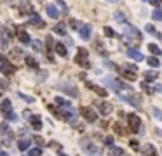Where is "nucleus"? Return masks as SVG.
Wrapping results in <instances>:
<instances>
[{
    "instance_id": "1",
    "label": "nucleus",
    "mask_w": 162,
    "mask_h": 156,
    "mask_svg": "<svg viewBox=\"0 0 162 156\" xmlns=\"http://www.w3.org/2000/svg\"><path fill=\"white\" fill-rule=\"evenodd\" d=\"M105 83H106V85H112L115 92H122V90H126L127 94H129V92H132V87H129L127 83L120 82V80H112V78H106Z\"/></svg>"
},
{
    "instance_id": "2",
    "label": "nucleus",
    "mask_w": 162,
    "mask_h": 156,
    "mask_svg": "<svg viewBox=\"0 0 162 156\" xmlns=\"http://www.w3.org/2000/svg\"><path fill=\"white\" fill-rule=\"evenodd\" d=\"M89 52H87V49H84V47H80L79 49V52H77V56H75V63L79 64V66H84V68H89L91 66V63H89Z\"/></svg>"
},
{
    "instance_id": "3",
    "label": "nucleus",
    "mask_w": 162,
    "mask_h": 156,
    "mask_svg": "<svg viewBox=\"0 0 162 156\" xmlns=\"http://www.w3.org/2000/svg\"><path fill=\"white\" fill-rule=\"evenodd\" d=\"M80 146H82V149L86 153H89V154H99L98 146H96L92 141H89V139H82V141H80Z\"/></svg>"
},
{
    "instance_id": "4",
    "label": "nucleus",
    "mask_w": 162,
    "mask_h": 156,
    "mask_svg": "<svg viewBox=\"0 0 162 156\" xmlns=\"http://www.w3.org/2000/svg\"><path fill=\"white\" fill-rule=\"evenodd\" d=\"M80 113H82L84 120H86V122H89V123H92V122H96V120H98V115H96V111L92 108L82 106V108H80Z\"/></svg>"
},
{
    "instance_id": "5",
    "label": "nucleus",
    "mask_w": 162,
    "mask_h": 156,
    "mask_svg": "<svg viewBox=\"0 0 162 156\" xmlns=\"http://www.w3.org/2000/svg\"><path fill=\"white\" fill-rule=\"evenodd\" d=\"M127 125H129V128H131L132 132H140V125H141L140 116H138V115H134V113L127 115Z\"/></svg>"
},
{
    "instance_id": "6",
    "label": "nucleus",
    "mask_w": 162,
    "mask_h": 156,
    "mask_svg": "<svg viewBox=\"0 0 162 156\" xmlns=\"http://www.w3.org/2000/svg\"><path fill=\"white\" fill-rule=\"evenodd\" d=\"M0 71H2L4 75H12V73L16 71V66L9 63V61L5 59V57L0 56Z\"/></svg>"
},
{
    "instance_id": "7",
    "label": "nucleus",
    "mask_w": 162,
    "mask_h": 156,
    "mask_svg": "<svg viewBox=\"0 0 162 156\" xmlns=\"http://www.w3.org/2000/svg\"><path fill=\"white\" fill-rule=\"evenodd\" d=\"M122 99H126V102L132 104L134 108H141V97L138 96V94H132V92H129L127 96H122Z\"/></svg>"
},
{
    "instance_id": "8",
    "label": "nucleus",
    "mask_w": 162,
    "mask_h": 156,
    "mask_svg": "<svg viewBox=\"0 0 162 156\" xmlns=\"http://www.w3.org/2000/svg\"><path fill=\"white\" fill-rule=\"evenodd\" d=\"M126 37L127 38H134L136 42H141V31L134 26H126Z\"/></svg>"
},
{
    "instance_id": "9",
    "label": "nucleus",
    "mask_w": 162,
    "mask_h": 156,
    "mask_svg": "<svg viewBox=\"0 0 162 156\" xmlns=\"http://www.w3.org/2000/svg\"><path fill=\"white\" fill-rule=\"evenodd\" d=\"M96 106H98V109H99V113H101L103 116H106V115H110L112 113V104L110 102H105V101H96Z\"/></svg>"
},
{
    "instance_id": "10",
    "label": "nucleus",
    "mask_w": 162,
    "mask_h": 156,
    "mask_svg": "<svg viewBox=\"0 0 162 156\" xmlns=\"http://www.w3.org/2000/svg\"><path fill=\"white\" fill-rule=\"evenodd\" d=\"M0 111H2V115H9V113H12V102L9 99H4L2 102H0Z\"/></svg>"
},
{
    "instance_id": "11",
    "label": "nucleus",
    "mask_w": 162,
    "mask_h": 156,
    "mask_svg": "<svg viewBox=\"0 0 162 156\" xmlns=\"http://www.w3.org/2000/svg\"><path fill=\"white\" fill-rule=\"evenodd\" d=\"M30 125L33 127V130H42V118L40 116H35V115H30Z\"/></svg>"
},
{
    "instance_id": "12",
    "label": "nucleus",
    "mask_w": 162,
    "mask_h": 156,
    "mask_svg": "<svg viewBox=\"0 0 162 156\" xmlns=\"http://www.w3.org/2000/svg\"><path fill=\"white\" fill-rule=\"evenodd\" d=\"M91 31H92V26L91 24H82V28H80V37H82V40H89Z\"/></svg>"
},
{
    "instance_id": "13",
    "label": "nucleus",
    "mask_w": 162,
    "mask_h": 156,
    "mask_svg": "<svg viewBox=\"0 0 162 156\" xmlns=\"http://www.w3.org/2000/svg\"><path fill=\"white\" fill-rule=\"evenodd\" d=\"M28 23H30V24H33V26H37V28H44V26H45V23L42 21L40 16H37V14H31L30 19H28Z\"/></svg>"
},
{
    "instance_id": "14",
    "label": "nucleus",
    "mask_w": 162,
    "mask_h": 156,
    "mask_svg": "<svg viewBox=\"0 0 162 156\" xmlns=\"http://www.w3.org/2000/svg\"><path fill=\"white\" fill-rule=\"evenodd\" d=\"M141 153H143L145 156H157V149L154 148V144H145L143 148H141Z\"/></svg>"
},
{
    "instance_id": "15",
    "label": "nucleus",
    "mask_w": 162,
    "mask_h": 156,
    "mask_svg": "<svg viewBox=\"0 0 162 156\" xmlns=\"http://www.w3.org/2000/svg\"><path fill=\"white\" fill-rule=\"evenodd\" d=\"M86 85L89 87V89L92 90V92H98V94H99V96H101V97H106V96H108V92H106L105 89H101V87L94 85V83H91V82H86Z\"/></svg>"
},
{
    "instance_id": "16",
    "label": "nucleus",
    "mask_w": 162,
    "mask_h": 156,
    "mask_svg": "<svg viewBox=\"0 0 162 156\" xmlns=\"http://www.w3.org/2000/svg\"><path fill=\"white\" fill-rule=\"evenodd\" d=\"M127 56L129 57H132V59H136V61H145V57H143V54H141L140 50H136V49H127Z\"/></svg>"
},
{
    "instance_id": "17",
    "label": "nucleus",
    "mask_w": 162,
    "mask_h": 156,
    "mask_svg": "<svg viewBox=\"0 0 162 156\" xmlns=\"http://www.w3.org/2000/svg\"><path fill=\"white\" fill-rule=\"evenodd\" d=\"M45 12H47V16H49V18H53V19L59 18V11H58V7H54V5H47Z\"/></svg>"
},
{
    "instance_id": "18",
    "label": "nucleus",
    "mask_w": 162,
    "mask_h": 156,
    "mask_svg": "<svg viewBox=\"0 0 162 156\" xmlns=\"http://www.w3.org/2000/svg\"><path fill=\"white\" fill-rule=\"evenodd\" d=\"M63 90L68 94V96H72V97H79V96H80V92H79V90H77L73 85H64Z\"/></svg>"
},
{
    "instance_id": "19",
    "label": "nucleus",
    "mask_w": 162,
    "mask_h": 156,
    "mask_svg": "<svg viewBox=\"0 0 162 156\" xmlns=\"http://www.w3.org/2000/svg\"><path fill=\"white\" fill-rule=\"evenodd\" d=\"M54 33L59 35V37H64V35H66V28H64L63 23H58V24L54 26Z\"/></svg>"
},
{
    "instance_id": "20",
    "label": "nucleus",
    "mask_w": 162,
    "mask_h": 156,
    "mask_svg": "<svg viewBox=\"0 0 162 156\" xmlns=\"http://www.w3.org/2000/svg\"><path fill=\"white\" fill-rule=\"evenodd\" d=\"M54 50H56V54H58V56H61V57L66 56V47H64L63 44H56V45H54Z\"/></svg>"
},
{
    "instance_id": "21",
    "label": "nucleus",
    "mask_w": 162,
    "mask_h": 156,
    "mask_svg": "<svg viewBox=\"0 0 162 156\" xmlns=\"http://www.w3.org/2000/svg\"><path fill=\"white\" fill-rule=\"evenodd\" d=\"M54 102H56V106H59V108H70V106H72V104L68 102L66 99H63V97H56Z\"/></svg>"
},
{
    "instance_id": "22",
    "label": "nucleus",
    "mask_w": 162,
    "mask_h": 156,
    "mask_svg": "<svg viewBox=\"0 0 162 156\" xmlns=\"http://www.w3.org/2000/svg\"><path fill=\"white\" fill-rule=\"evenodd\" d=\"M157 76H159L157 71H147V73H145V80H147V82H155Z\"/></svg>"
},
{
    "instance_id": "23",
    "label": "nucleus",
    "mask_w": 162,
    "mask_h": 156,
    "mask_svg": "<svg viewBox=\"0 0 162 156\" xmlns=\"http://www.w3.org/2000/svg\"><path fill=\"white\" fill-rule=\"evenodd\" d=\"M18 38L23 42V44H28V42H30V37H28V33L25 30H19L18 31Z\"/></svg>"
},
{
    "instance_id": "24",
    "label": "nucleus",
    "mask_w": 162,
    "mask_h": 156,
    "mask_svg": "<svg viewBox=\"0 0 162 156\" xmlns=\"http://www.w3.org/2000/svg\"><path fill=\"white\" fill-rule=\"evenodd\" d=\"M18 148L21 149V151H26L28 148H30V139H23V141L18 142Z\"/></svg>"
},
{
    "instance_id": "25",
    "label": "nucleus",
    "mask_w": 162,
    "mask_h": 156,
    "mask_svg": "<svg viewBox=\"0 0 162 156\" xmlns=\"http://www.w3.org/2000/svg\"><path fill=\"white\" fill-rule=\"evenodd\" d=\"M25 63H26V66L33 68V70H37V68H38V63H37V61L33 59V57H30V56H28L26 59H25Z\"/></svg>"
},
{
    "instance_id": "26",
    "label": "nucleus",
    "mask_w": 162,
    "mask_h": 156,
    "mask_svg": "<svg viewBox=\"0 0 162 156\" xmlns=\"http://www.w3.org/2000/svg\"><path fill=\"white\" fill-rule=\"evenodd\" d=\"M148 49H150V52L154 54V56H160V54H162L160 47H157L155 44H150V45H148Z\"/></svg>"
},
{
    "instance_id": "27",
    "label": "nucleus",
    "mask_w": 162,
    "mask_h": 156,
    "mask_svg": "<svg viewBox=\"0 0 162 156\" xmlns=\"http://www.w3.org/2000/svg\"><path fill=\"white\" fill-rule=\"evenodd\" d=\"M96 50L101 54V56H108V50H106L105 47H103V44L101 42H96Z\"/></svg>"
},
{
    "instance_id": "28",
    "label": "nucleus",
    "mask_w": 162,
    "mask_h": 156,
    "mask_svg": "<svg viewBox=\"0 0 162 156\" xmlns=\"http://www.w3.org/2000/svg\"><path fill=\"white\" fill-rule=\"evenodd\" d=\"M31 47H33V50H37V52H42V49H44V45H42V42H40V40H33V42H31Z\"/></svg>"
},
{
    "instance_id": "29",
    "label": "nucleus",
    "mask_w": 162,
    "mask_h": 156,
    "mask_svg": "<svg viewBox=\"0 0 162 156\" xmlns=\"http://www.w3.org/2000/svg\"><path fill=\"white\" fill-rule=\"evenodd\" d=\"M113 18H115V21H117V23H124V21H126L124 12H120V11H117V12H115V14H113Z\"/></svg>"
},
{
    "instance_id": "30",
    "label": "nucleus",
    "mask_w": 162,
    "mask_h": 156,
    "mask_svg": "<svg viewBox=\"0 0 162 156\" xmlns=\"http://www.w3.org/2000/svg\"><path fill=\"white\" fill-rule=\"evenodd\" d=\"M152 18H154V21H160V19H162V11L157 7L154 12H152Z\"/></svg>"
},
{
    "instance_id": "31",
    "label": "nucleus",
    "mask_w": 162,
    "mask_h": 156,
    "mask_svg": "<svg viewBox=\"0 0 162 156\" xmlns=\"http://www.w3.org/2000/svg\"><path fill=\"white\" fill-rule=\"evenodd\" d=\"M112 156H126V153H124V149L115 148V146H113V148H112Z\"/></svg>"
},
{
    "instance_id": "32",
    "label": "nucleus",
    "mask_w": 162,
    "mask_h": 156,
    "mask_svg": "<svg viewBox=\"0 0 162 156\" xmlns=\"http://www.w3.org/2000/svg\"><path fill=\"white\" fill-rule=\"evenodd\" d=\"M147 63H148V64H150V66H154V68H157V66H159V64H160V61H159V59H157V57H154V56H152V57H148V59H147Z\"/></svg>"
},
{
    "instance_id": "33",
    "label": "nucleus",
    "mask_w": 162,
    "mask_h": 156,
    "mask_svg": "<svg viewBox=\"0 0 162 156\" xmlns=\"http://www.w3.org/2000/svg\"><path fill=\"white\" fill-rule=\"evenodd\" d=\"M122 76L127 78V80H136V73H132V71H122Z\"/></svg>"
},
{
    "instance_id": "34",
    "label": "nucleus",
    "mask_w": 162,
    "mask_h": 156,
    "mask_svg": "<svg viewBox=\"0 0 162 156\" xmlns=\"http://www.w3.org/2000/svg\"><path fill=\"white\" fill-rule=\"evenodd\" d=\"M42 154V149L40 148H33V149H30L28 151V156H40Z\"/></svg>"
},
{
    "instance_id": "35",
    "label": "nucleus",
    "mask_w": 162,
    "mask_h": 156,
    "mask_svg": "<svg viewBox=\"0 0 162 156\" xmlns=\"http://www.w3.org/2000/svg\"><path fill=\"white\" fill-rule=\"evenodd\" d=\"M103 31H105V35H106V37H115V35H117V33H115V30H112V28H110V26H105V30H103Z\"/></svg>"
},
{
    "instance_id": "36",
    "label": "nucleus",
    "mask_w": 162,
    "mask_h": 156,
    "mask_svg": "<svg viewBox=\"0 0 162 156\" xmlns=\"http://www.w3.org/2000/svg\"><path fill=\"white\" fill-rule=\"evenodd\" d=\"M70 24H72V28H75V30H80V28H82V23L77 21V19H72V21H70Z\"/></svg>"
},
{
    "instance_id": "37",
    "label": "nucleus",
    "mask_w": 162,
    "mask_h": 156,
    "mask_svg": "<svg viewBox=\"0 0 162 156\" xmlns=\"http://www.w3.org/2000/svg\"><path fill=\"white\" fill-rule=\"evenodd\" d=\"M5 134H9V127L7 123H2L0 125V135H5Z\"/></svg>"
},
{
    "instance_id": "38",
    "label": "nucleus",
    "mask_w": 162,
    "mask_h": 156,
    "mask_svg": "<svg viewBox=\"0 0 162 156\" xmlns=\"http://www.w3.org/2000/svg\"><path fill=\"white\" fill-rule=\"evenodd\" d=\"M105 144L110 146V148H113V144H115V141H113L112 135H108V137H105Z\"/></svg>"
},
{
    "instance_id": "39",
    "label": "nucleus",
    "mask_w": 162,
    "mask_h": 156,
    "mask_svg": "<svg viewBox=\"0 0 162 156\" xmlns=\"http://www.w3.org/2000/svg\"><path fill=\"white\" fill-rule=\"evenodd\" d=\"M7 87H9V82L5 80V78H0V89H2V90H5Z\"/></svg>"
},
{
    "instance_id": "40",
    "label": "nucleus",
    "mask_w": 162,
    "mask_h": 156,
    "mask_svg": "<svg viewBox=\"0 0 162 156\" xmlns=\"http://www.w3.org/2000/svg\"><path fill=\"white\" fill-rule=\"evenodd\" d=\"M45 42H47V49H49V50H53V49H54V42H53V37H47V40H45Z\"/></svg>"
},
{
    "instance_id": "41",
    "label": "nucleus",
    "mask_w": 162,
    "mask_h": 156,
    "mask_svg": "<svg viewBox=\"0 0 162 156\" xmlns=\"http://www.w3.org/2000/svg\"><path fill=\"white\" fill-rule=\"evenodd\" d=\"M129 144H131V148L134 149V151H140V142H138V141H131Z\"/></svg>"
},
{
    "instance_id": "42",
    "label": "nucleus",
    "mask_w": 162,
    "mask_h": 156,
    "mask_svg": "<svg viewBox=\"0 0 162 156\" xmlns=\"http://www.w3.org/2000/svg\"><path fill=\"white\" fill-rule=\"evenodd\" d=\"M145 30H147L148 33H152V35H154L155 31H157V30H155V26H154V24H147V26H145Z\"/></svg>"
},
{
    "instance_id": "43",
    "label": "nucleus",
    "mask_w": 162,
    "mask_h": 156,
    "mask_svg": "<svg viewBox=\"0 0 162 156\" xmlns=\"http://www.w3.org/2000/svg\"><path fill=\"white\" fill-rule=\"evenodd\" d=\"M63 118H64V120H68V122H70V120H73V118H75V115H73L72 111H70V113H63Z\"/></svg>"
},
{
    "instance_id": "44",
    "label": "nucleus",
    "mask_w": 162,
    "mask_h": 156,
    "mask_svg": "<svg viewBox=\"0 0 162 156\" xmlns=\"http://www.w3.org/2000/svg\"><path fill=\"white\" fill-rule=\"evenodd\" d=\"M154 116H157L159 120H162V109H159V108H154Z\"/></svg>"
},
{
    "instance_id": "45",
    "label": "nucleus",
    "mask_w": 162,
    "mask_h": 156,
    "mask_svg": "<svg viewBox=\"0 0 162 156\" xmlns=\"http://www.w3.org/2000/svg\"><path fill=\"white\" fill-rule=\"evenodd\" d=\"M5 118H7L9 122H12V120H14V122H16V120H18V116H16V113L12 111V113H9V115H5Z\"/></svg>"
},
{
    "instance_id": "46",
    "label": "nucleus",
    "mask_w": 162,
    "mask_h": 156,
    "mask_svg": "<svg viewBox=\"0 0 162 156\" xmlns=\"http://www.w3.org/2000/svg\"><path fill=\"white\" fill-rule=\"evenodd\" d=\"M113 128H115V130H117V134H124V130H122V125H120V123H115V125H113Z\"/></svg>"
},
{
    "instance_id": "47",
    "label": "nucleus",
    "mask_w": 162,
    "mask_h": 156,
    "mask_svg": "<svg viewBox=\"0 0 162 156\" xmlns=\"http://www.w3.org/2000/svg\"><path fill=\"white\" fill-rule=\"evenodd\" d=\"M56 2H58V4H59V7H61V9H63V11H64V12H66V11H68V7H66V5H64V2H63V0H56Z\"/></svg>"
},
{
    "instance_id": "48",
    "label": "nucleus",
    "mask_w": 162,
    "mask_h": 156,
    "mask_svg": "<svg viewBox=\"0 0 162 156\" xmlns=\"http://www.w3.org/2000/svg\"><path fill=\"white\" fill-rule=\"evenodd\" d=\"M152 2V5H155V7H159V5L162 4V0H150Z\"/></svg>"
},
{
    "instance_id": "49",
    "label": "nucleus",
    "mask_w": 162,
    "mask_h": 156,
    "mask_svg": "<svg viewBox=\"0 0 162 156\" xmlns=\"http://www.w3.org/2000/svg\"><path fill=\"white\" fill-rule=\"evenodd\" d=\"M21 97H23V99H25V101H28V102H33V97H28V96H23V94H21Z\"/></svg>"
},
{
    "instance_id": "50",
    "label": "nucleus",
    "mask_w": 162,
    "mask_h": 156,
    "mask_svg": "<svg viewBox=\"0 0 162 156\" xmlns=\"http://www.w3.org/2000/svg\"><path fill=\"white\" fill-rule=\"evenodd\" d=\"M38 75H40V76H38L40 80H45V78H47V71H42V73H38Z\"/></svg>"
},
{
    "instance_id": "51",
    "label": "nucleus",
    "mask_w": 162,
    "mask_h": 156,
    "mask_svg": "<svg viewBox=\"0 0 162 156\" xmlns=\"http://www.w3.org/2000/svg\"><path fill=\"white\" fill-rule=\"evenodd\" d=\"M35 142H38V144H44V139H42L40 135H37V137H35Z\"/></svg>"
},
{
    "instance_id": "52",
    "label": "nucleus",
    "mask_w": 162,
    "mask_h": 156,
    "mask_svg": "<svg viewBox=\"0 0 162 156\" xmlns=\"http://www.w3.org/2000/svg\"><path fill=\"white\" fill-rule=\"evenodd\" d=\"M155 92H159V94H162V85H155Z\"/></svg>"
},
{
    "instance_id": "53",
    "label": "nucleus",
    "mask_w": 162,
    "mask_h": 156,
    "mask_svg": "<svg viewBox=\"0 0 162 156\" xmlns=\"http://www.w3.org/2000/svg\"><path fill=\"white\" fill-rule=\"evenodd\" d=\"M154 35H155V37H157V38H159V40H162V33H159V31H155V33H154Z\"/></svg>"
},
{
    "instance_id": "54",
    "label": "nucleus",
    "mask_w": 162,
    "mask_h": 156,
    "mask_svg": "<svg viewBox=\"0 0 162 156\" xmlns=\"http://www.w3.org/2000/svg\"><path fill=\"white\" fill-rule=\"evenodd\" d=\"M0 156H9L7 153H0Z\"/></svg>"
},
{
    "instance_id": "55",
    "label": "nucleus",
    "mask_w": 162,
    "mask_h": 156,
    "mask_svg": "<svg viewBox=\"0 0 162 156\" xmlns=\"http://www.w3.org/2000/svg\"><path fill=\"white\" fill-rule=\"evenodd\" d=\"M58 156H66V154H63V153H59V154H58Z\"/></svg>"
},
{
    "instance_id": "56",
    "label": "nucleus",
    "mask_w": 162,
    "mask_h": 156,
    "mask_svg": "<svg viewBox=\"0 0 162 156\" xmlns=\"http://www.w3.org/2000/svg\"><path fill=\"white\" fill-rule=\"evenodd\" d=\"M108 2H117V0H108Z\"/></svg>"
},
{
    "instance_id": "57",
    "label": "nucleus",
    "mask_w": 162,
    "mask_h": 156,
    "mask_svg": "<svg viewBox=\"0 0 162 156\" xmlns=\"http://www.w3.org/2000/svg\"><path fill=\"white\" fill-rule=\"evenodd\" d=\"M143 2H150V0H143Z\"/></svg>"
}]
</instances>
